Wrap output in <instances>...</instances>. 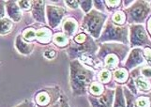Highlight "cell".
Returning <instances> with one entry per match:
<instances>
[{"label": "cell", "instance_id": "obj_1", "mask_svg": "<svg viewBox=\"0 0 151 107\" xmlns=\"http://www.w3.org/2000/svg\"><path fill=\"white\" fill-rule=\"evenodd\" d=\"M100 49L97 53V58L101 63L102 68L114 70L122 67L131 48L129 45L117 42H105L99 44Z\"/></svg>", "mask_w": 151, "mask_h": 107}, {"label": "cell", "instance_id": "obj_2", "mask_svg": "<svg viewBox=\"0 0 151 107\" xmlns=\"http://www.w3.org/2000/svg\"><path fill=\"white\" fill-rule=\"evenodd\" d=\"M95 73L86 67L80 60L73 59L70 62V85L73 96H82L87 93L89 85L94 81Z\"/></svg>", "mask_w": 151, "mask_h": 107}, {"label": "cell", "instance_id": "obj_3", "mask_svg": "<svg viewBox=\"0 0 151 107\" xmlns=\"http://www.w3.org/2000/svg\"><path fill=\"white\" fill-rule=\"evenodd\" d=\"M105 42H117L129 45V27H119L108 18L106 24L103 25L100 38L97 39V43L99 44Z\"/></svg>", "mask_w": 151, "mask_h": 107}, {"label": "cell", "instance_id": "obj_4", "mask_svg": "<svg viewBox=\"0 0 151 107\" xmlns=\"http://www.w3.org/2000/svg\"><path fill=\"white\" fill-rule=\"evenodd\" d=\"M107 19L108 15L106 13L98 11L96 9H91L83 17L81 28L92 39H98L101 34L103 25L107 21Z\"/></svg>", "mask_w": 151, "mask_h": 107}, {"label": "cell", "instance_id": "obj_5", "mask_svg": "<svg viewBox=\"0 0 151 107\" xmlns=\"http://www.w3.org/2000/svg\"><path fill=\"white\" fill-rule=\"evenodd\" d=\"M129 24H142L150 16L151 8L149 1L137 0L124 11Z\"/></svg>", "mask_w": 151, "mask_h": 107}, {"label": "cell", "instance_id": "obj_6", "mask_svg": "<svg viewBox=\"0 0 151 107\" xmlns=\"http://www.w3.org/2000/svg\"><path fill=\"white\" fill-rule=\"evenodd\" d=\"M61 93L58 86L42 88L34 95V103L39 107H50L58 103Z\"/></svg>", "mask_w": 151, "mask_h": 107}, {"label": "cell", "instance_id": "obj_7", "mask_svg": "<svg viewBox=\"0 0 151 107\" xmlns=\"http://www.w3.org/2000/svg\"><path fill=\"white\" fill-rule=\"evenodd\" d=\"M129 48L150 47V37L147 35L143 24H131L129 25Z\"/></svg>", "mask_w": 151, "mask_h": 107}, {"label": "cell", "instance_id": "obj_8", "mask_svg": "<svg viewBox=\"0 0 151 107\" xmlns=\"http://www.w3.org/2000/svg\"><path fill=\"white\" fill-rule=\"evenodd\" d=\"M67 54L70 60L78 59L82 55H95L98 50V43L91 37L87 39V42L84 44H75L74 42H70V45L68 46Z\"/></svg>", "mask_w": 151, "mask_h": 107}, {"label": "cell", "instance_id": "obj_9", "mask_svg": "<svg viewBox=\"0 0 151 107\" xmlns=\"http://www.w3.org/2000/svg\"><path fill=\"white\" fill-rule=\"evenodd\" d=\"M66 9L62 7L58 6H53V5H47L46 6V11L45 15L47 18L48 24L51 28L55 29L58 27V25L63 21L66 14Z\"/></svg>", "mask_w": 151, "mask_h": 107}, {"label": "cell", "instance_id": "obj_10", "mask_svg": "<svg viewBox=\"0 0 151 107\" xmlns=\"http://www.w3.org/2000/svg\"><path fill=\"white\" fill-rule=\"evenodd\" d=\"M114 98V89L106 88L104 92L98 96L93 97L88 95V101L91 107H113Z\"/></svg>", "mask_w": 151, "mask_h": 107}, {"label": "cell", "instance_id": "obj_11", "mask_svg": "<svg viewBox=\"0 0 151 107\" xmlns=\"http://www.w3.org/2000/svg\"><path fill=\"white\" fill-rule=\"evenodd\" d=\"M145 60L143 55V48H132L129 50L127 59L124 62V68L128 70H132L135 68L145 65Z\"/></svg>", "mask_w": 151, "mask_h": 107}, {"label": "cell", "instance_id": "obj_12", "mask_svg": "<svg viewBox=\"0 0 151 107\" xmlns=\"http://www.w3.org/2000/svg\"><path fill=\"white\" fill-rule=\"evenodd\" d=\"M129 75L133 78V82L134 85L136 86L137 91L140 92H144V93H149L151 90V84H150V80L147 79L144 77L143 75L140 73V67L133 69Z\"/></svg>", "mask_w": 151, "mask_h": 107}, {"label": "cell", "instance_id": "obj_13", "mask_svg": "<svg viewBox=\"0 0 151 107\" xmlns=\"http://www.w3.org/2000/svg\"><path fill=\"white\" fill-rule=\"evenodd\" d=\"M79 28V22L74 17H67L62 21V32L70 39L73 38Z\"/></svg>", "mask_w": 151, "mask_h": 107}, {"label": "cell", "instance_id": "obj_14", "mask_svg": "<svg viewBox=\"0 0 151 107\" xmlns=\"http://www.w3.org/2000/svg\"><path fill=\"white\" fill-rule=\"evenodd\" d=\"M45 1H33L31 13L36 22L40 24H46V15H45Z\"/></svg>", "mask_w": 151, "mask_h": 107}, {"label": "cell", "instance_id": "obj_15", "mask_svg": "<svg viewBox=\"0 0 151 107\" xmlns=\"http://www.w3.org/2000/svg\"><path fill=\"white\" fill-rule=\"evenodd\" d=\"M5 8L9 20L15 23H18L22 20L23 14L16 1H12V0L5 1Z\"/></svg>", "mask_w": 151, "mask_h": 107}, {"label": "cell", "instance_id": "obj_16", "mask_svg": "<svg viewBox=\"0 0 151 107\" xmlns=\"http://www.w3.org/2000/svg\"><path fill=\"white\" fill-rule=\"evenodd\" d=\"M54 33L52 29L46 25L40 27L36 31V42L41 45H48L52 43Z\"/></svg>", "mask_w": 151, "mask_h": 107}, {"label": "cell", "instance_id": "obj_17", "mask_svg": "<svg viewBox=\"0 0 151 107\" xmlns=\"http://www.w3.org/2000/svg\"><path fill=\"white\" fill-rule=\"evenodd\" d=\"M15 47H16L17 51L21 55H29L33 53L34 48H35V44L25 42V40L23 39L22 35L19 34L16 37V39H15Z\"/></svg>", "mask_w": 151, "mask_h": 107}, {"label": "cell", "instance_id": "obj_18", "mask_svg": "<svg viewBox=\"0 0 151 107\" xmlns=\"http://www.w3.org/2000/svg\"><path fill=\"white\" fill-rule=\"evenodd\" d=\"M98 81L102 85H107L109 86H114L116 88V85H114V81L113 80V74H112V70L105 69V68H101L100 71L98 73Z\"/></svg>", "mask_w": 151, "mask_h": 107}, {"label": "cell", "instance_id": "obj_19", "mask_svg": "<svg viewBox=\"0 0 151 107\" xmlns=\"http://www.w3.org/2000/svg\"><path fill=\"white\" fill-rule=\"evenodd\" d=\"M113 80L118 85H124L127 83L129 76V71L126 70L124 67L118 68L112 71Z\"/></svg>", "mask_w": 151, "mask_h": 107}, {"label": "cell", "instance_id": "obj_20", "mask_svg": "<svg viewBox=\"0 0 151 107\" xmlns=\"http://www.w3.org/2000/svg\"><path fill=\"white\" fill-rule=\"evenodd\" d=\"M70 39L63 32L55 33L53 36V39H52V42L58 48H67L70 45Z\"/></svg>", "mask_w": 151, "mask_h": 107}, {"label": "cell", "instance_id": "obj_21", "mask_svg": "<svg viewBox=\"0 0 151 107\" xmlns=\"http://www.w3.org/2000/svg\"><path fill=\"white\" fill-rule=\"evenodd\" d=\"M113 107H127L126 106V101L123 94V88L120 85H118L114 88V103Z\"/></svg>", "mask_w": 151, "mask_h": 107}, {"label": "cell", "instance_id": "obj_22", "mask_svg": "<svg viewBox=\"0 0 151 107\" xmlns=\"http://www.w3.org/2000/svg\"><path fill=\"white\" fill-rule=\"evenodd\" d=\"M106 86L102 85L101 83L99 82L98 80H94L93 82L89 85L87 88V92L89 93L90 96H93V97H98L101 95L104 90H105Z\"/></svg>", "mask_w": 151, "mask_h": 107}, {"label": "cell", "instance_id": "obj_23", "mask_svg": "<svg viewBox=\"0 0 151 107\" xmlns=\"http://www.w3.org/2000/svg\"><path fill=\"white\" fill-rule=\"evenodd\" d=\"M110 20L116 25H119V27H123L127 24V17L126 14H125L124 11H114L112 16L110 17Z\"/></svg>", "mask_w": 151, "mask_h": 107}, {"label": "cell", "instance_id": "obj_24", "mask_svg": "<svg viewBox=\"0 0 151 107\" xmlns=\"http://www.w3.org/2000/svg\"><path fill=\"white\" fill-rule=\"evenodd\" d=\"M123 88V94L126 101V106L127 107H137L136 105V95L132 94L131 91L128 89L127 86H122Z\"/></svg>", "mask_w": 151, "mask_h": 107}, {"label": "cell", "instance_id": "obj_25", "mask_svg": "<svg viewBox=\"0 0 151 107\" xmlns=\"http://www.w3.org/2000/svg\"><path fill=\"white\" fill-rule=\"evenodd\" d=\"M36 31H37V29L33 27H28L23 30L21 35H22L23 39L25 42L33 43V42H36Z\"/></svg>", "mask_w": 151, "mask_h": 107}, {"label": "cell", "instance_id": "obj_26", "mask_svg": "<svg viewBox=\"0 0 151 107\" xmlns=\"http://www.w3.org/2000/svg\"><path fill=\"white\" fill-rule=\"evenodd\" d=\"M13 24L9 18H3L0 20V35H7L12 31Z\"/></svg>", "mask_w": 151, "mask_h": 107}, {"label": "cell", "instance_id": "obj_27", "mask_svg": "<svg viewBox=\"0 0 151 107\" xmlns=\"http://www.w3.org/2000/svg\"><path fill=\"white\" fill-rule=\"evenodd\" d=\"M137 107H150V94H141L136 96Z\"/></svg>", "mask_w": 151, "mask_h": 107}, {"label": "cell", "instance_id": "obj_28", "mask_svg": "<svg viewBox=\"0 0 151 107\" xmlns=\"http://www.w3.org/2000/svg\"><path fill=\"white\" fill-rule=\"evenodd\" d=\"M104 5H105V9L108 11L114 12L122 6V1H120V0H116V1L107 0V1H104Z\"/></svg>", "mask_w": 151, "mask_h": 107}, {"label": "cell", "instance_id": "obj_29", "mask_svg": "<svg viewBox=\"0 0 151 107\" xmlns=\"http://www.w3.org/2000/svg\"><path fill=\"white\" fill-rule=\"evenodd\" d=\"M89 38H90L89 35H87L84 31H82V32H79L78 34H76L74 37L72 38L71 42H74L75 44L80 45V44H84L85 42H86L87 39H89Z\"/></svg>", "mask_w": 151, "mask_h": 107}, {"label": "cell", "instance_id": "obj_30", "mask_svg": "<svg viewBox=\"0 0 151 107\" xmlns=\"http://www.w3.org/2000/svg\"><path fill=\"white\" fill-rule=\"evenodd\" d=\"M32 3L33 1H28V0H20V1H17V4L21 9V11H24V12L31 11Z\"/></svg>", "mask_w": 151, "mask_h": 107}, {"label": "cell", "instance_id": "obj_31", "mask_svg": "<svg viewBox=\"0 0 151 107\" xmlns=\"http://www.w3.org/2000/svg\"><path fill=\"white\" fill-rule=\"evenodd\" d=\"M79 7H81L82 11L86 14L92 9L93 1H79Z\"/></svg>", "mask_w": 151, "mask_h": 107}, {"label": "cell", "instance_id": "obj_32", "mask_svg": "<svg viewBox=\"0 0 151 107\" xmlns=\"http://www.w3.org/2000/svg\"><path fill=\"white\" fill-rule=\"evenodd\" d=\"M150 73H151L150 66L144 65L143 67H140V73H141V75H143L144 77H145L147 79H149V80H150V77H151Z\"/></svg>", "mask_w": 151, "mask_h": 107}, {"label": "cell", "instance_id": "obj_33", "mask_svg": "<svg viewBox=\"0 0 151 107\" xmlns=\"http://www.w3.org/2000/svg\"><path fill=\"white\" fill-rule=\"evenodd\" d=\"M56 51L55 49H52V48H48V49H46L44 52H43V57L45 58H47L49 60H52V59H54L56 57Z\"/></svg>", "mask_w": 151, "mask_h": 107}, {"label": "cell", "instance_id": "obj_34", "mask_svg": "<svg viewBox=\"0 0 151 107\" xmlns=\"http://www.w3.org/2000/svg\"><path fill=\"white\" fill-rule=\"evenodd\" d=\"M93 6H95V9L98 11H101V12H103L106 11V9H105V5H104V1H98V0H95V1H93Z\"/></svg>", "mask_w": 151, "mask_h": 107}, {"label": "cell", "instance_id": "obj_35", "mask_svg": "<svg viewBox=\"0 0 151 107\" xmlns=\"http://www.w3.org/2000/svg\"><path fill=\"white\" fill-rule=\"evenodd\" d=\"M143 55L144 58L147 62V65L150 66V58H151V48L150 47H145L143 48Z\"/></svg>", "mask_w": 151, "mask_h": 107}, {"label": "cell", "instance_id": "obj_36", "mask_svg": "<svg viewBox=\"0 0 151 107\" xmlns=\"http://www.w3.org/2000/svg\"><path fill=\"white\" fill-rule=\"evenodd\" d=\"M14 107H36V105H35L33 101H31V100H24L23 103L17 104L16 106H14Z\"/></svg>", "mask_w": 151, "mask_h": 107}, {"label": "cell", "instance_id": "obj_37", "mask_svg": "<svg viewBox=\"0 0 151 107\" xmlns=\"http://www.w3.org/2000/svg\"><path fill=\"white\" fill-rule=\"evenodd\" d=\"M59 107H70L69 103H68V99L67 97L63 94L61 93V96H60V100H59Z\"/></svg>", "mask_w": 151, "mask_h": 107}, {"label": "cell", "instance_id": "obj_38", "mask_svg": "<svg viewBox=\"0 0 151 107\" xmlns=\"http://www.w3.org/2000/svg\"><path fill=\"white\" fill-rule=\"evenodd\" d=\"M65 3L70 9H78V8H79V1H65Z\"/></svg>", "mask_w": 151, "mask_h": 107}, {"label": "cell", "instance_id": "obj_39", "mask_svg": "<svg viewBox=\"0 0 151 107\" xmlns=\"http://www.w3.org/2000/svg\"><path fill=\"white\" fill-rule=\"evenodd\" d=\"M6 14V8H5V1H0V20L5 18Z\"/></svg>", "mask_w": 151, "mask_h": 107}, {"label": "cell", "instance_id": "obj_40", "mask_svg": "<svg viewBox=\"0 0 151 107\" xmlns=\"http://www.w3.org/2000/svg\"><path fill=\"white\" fill-rule=\"evenodd\" d=\"M131 3H133V1H122V5L126 9L128 8V6H129V4Z\"/></svg>", "mask_w": 151, "mask_h": 107}, {"label": "cell", "instance_id": "obj_41", "mask_svg": "<svg viewBox=\"0 0 151 107\" xmlns=\"http://www.w3.org/2000/svg\"><path fill=\"white\" fill-rule=\"evenodd\" d=\"M50 107H59V101H58V103H56L55 104H54V105L50 106Z\"/></svg>", "mask_w": 151, "mask_h": 107}]
</instances>
